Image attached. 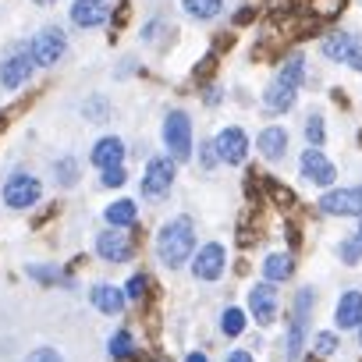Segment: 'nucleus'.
Listing matches in <instances>:
<instances>
[{
    "label": "nucleus",
    "instance_id": "1",
    "mask_svg": "<svg viewBox=\"0 0 362 362\" xmlns=\"http://www.w3.org/2000/svg\"><path fill=\"white\" fill-rule=\"evenodd\" d=\"M192 249H196V228L189 217H177V221L163 224V231L156 235V256L170 270L185 263L192 256Z\"/></svg>",
    "mask_w": 362,
    "mask_h": 362
},
{
    "label": "nucleus",
    "instance_id": "2",
    "mask_svg": "<svg viewBox=\"0 0 362 362\" xmlns=\"http://www.w3.org/2000/svg\"><path fill=\"white\" fill-rule=\"evenodd\" d=\"M163 142L170 149L174 160H189L192 156V121L189 114H181V110H170L167 121H163Z\"/></svg>",
    "mask_w": 362,
    "mask_h": 362
},
{
    "label": "nucleus",
    "instance_id": "3",
    "mask_svg": "<svg viewBox=\"0 0 362 362\" xmlns=\"http://www.w3.org/2000/svg\"><path fill=\"white\" fill-rule=\"evenodd\" d=\"M40 196H43V185L33 174H11L8 185H4V203L11 210H29V206L40 203Z\"/></svg>",
    "mask_w": 362,
    "mask_h": 362
},
{
    "label": "nucleus",
    "instance_id": "4",
    "mask_svg": "<svg viewBox=\"0 0 362 362\" xmlns=\"http://www.w3.org/2000/svg\"><path fill=\"white\" fill-rule=\"evenodd\" d=\"M316 302L313 288H302L298 298H295V320H291V330H288V344H284V355L288 358H298L302 351V341H305V320H309V305Z\"/></svg>",
    "mask_w": 362,
    "mask_h": 362
},
{
    "label": "nucleus",
    "instance_id": "5",
    "mask_svg": "<svg viewBox=\"0 0 362 362\" xmlns=\"http://www.w3.org/2000/svg\"><path fill=\"white\" fill-rule=\"evenodd\" d=\"M316 206L323 214H334V217H362V185H355V189H334Z\"/></svg>",
    "mask_w": 362,
    "mask_h": 362
},
{
    "label": "nucleus",
    "instance_id": "6",
    "mask_svg": "<svg viewBox=\"0 0 362 362\" xmlns=\"http://www.w3.org/2000/svg\"><path fill=\"white\" fill-rule=\"evenodd\" d=\"M170 185H174V163L167 156L149 160V167L142 174V196H163V192H170Z\"/></svg>",
    "mask_w": 362,
    "mask_h": 362
},
{
    "label": "nucleus",
    "instance_id": "7",
    "mask_svg": "<svg viewBox=\"0 0 362 362\" xmlns=\"http://www.w3.org/2000/svg\"><path fill=\"white\" fill-rule=\"evenodd\" d=\"M64 47H68V43H64V33H61V29H43V33L33 40V50H29V54H33L36 64H57V61L64 57Z\"/></svg>",
    "mask_w": 362,
    "mask_h": 362
},
{
    "label": "nucleus",
    "instance_id": "8",
    "mask_svg": "<svg viewBox=\"0 0 362 362\" xmlns=\"http://www.w3.org/2000/svg\"><path fill=\"white\" fill-rule=\"evenodd\" d=\"M224 263H228L224 245L210 242V245L199 249V256H196V263H192V274H196V281H217V277L224 274Z\"/></svg>",
    "mask_w": 362,
    "mask_h": 362
},
{
    "label": "nucleus",
    "instance_id": "9",
    "mask_svg": "<svg viewBox=\"0 0 362 362\" xmlns=\"http://www.w3.org/2000/svg\"><path fill=\"white\" fill-rule=\"evenodd\" d=\"M214 149H217V156H221L224 163H242L245 153H249V139H245L242 128H224V132L217 135Z\"/></svg>",
    "mask_w": 362,
    "mask_h": 362
},
{
    "label": "nucleus",
    "instance_id": "10",
    "mask_svg": "<svg viewBox=\"0 0 362 362\" xmlns=\"http://www.w3.org/2000/svg\"><path fill=\"white\" fill-rule=\"evenodd\" d=\"M249 309H252V316H256L259 323H274V320H277V291H274L270 281H267V284H256V288L249 291Z\"/></svg>",
    "mask_w": 362,
    "mask_h": 362
},
{
    "label": "nucleus",
    "instance_id": "11",
    "mask_svg": "<svg viewBox=\"0 0 362 362\" xmlns=\"http://www.w3.org/2000/svg\"><path fill=\"white\" fill-rule=\"evenodd\" d=\"M110 18V8H107V0H75V8H71V22L78 29H96Z\"/></svg>",
    "mask_w": 362,
    "mask_h": 362
},
{
    "label": "nucleus",
    "instance_id": "12",
    "mask_svg": "<svg viewBox=\"0 0 362 362\" xmlns=\"http://www.w3.org/2000/svg\"><path fill=\"white\" fill-rule=\"evenodd\" d=\"M302 174L313 181V185H330V181L337 177L334 163H330L320 149H305V153H302Z\"/></svg>",
    "mask_w": 362,
    "mask_h": 362
},
{
    "label": "nucleus",
    "instance_id": "13",
    "mask_svg": "<svg viewBox=\"0 0 362 362\" xmlns=\"http://www.w3.org/2000/svg\"><path fill=\"white\" fill-rule=\"evenodd\" d=\"M33 54H15V57H8L4 64H0V86L4 89H18L25 78H29V71H33Z\"/></svg>",
    "mask_w": 362,
    "mask_h": 362
},
{
    "label": "nucleus",
    "instance_id": "14",
    "mask_svg": "<svg viewBox=\"0 0 362 362\" xmlns=\"http://www.w3.org/2000/svg\"><path fill=\"white\" fill-rule=\"evenodd\" d=\"M96 252H100L107 263H128V256H132V242H128V235H114V231H107V235L96 238Z\"/></svg>",
    "mask_w": 362,
    "mask_h": 362
},
{
    "label": "nucleus",
    "instance_id": "15",
    "mask_svg": "<svg viewBox=\"0 0 362 362\" xmlns=\"http://www.w3.org/2000/svg\"><path fill=\"white\" fill-rule=\"evenodd\" d=\"M334 316H337V327H341V330L362 327V291H344Z\"/></svg>",
    "mask_w": 362,
    "mask_h": 362
},
{
    "label": "nucleus",
    "instance_id": "16",
    "mask_svg": "<svg viewBox=\"0 0 362 362\" xmlns=\"http://www.w3.org/2000/svg\"><path fill=\"white\" fill-rule=\"evenodd\" d=\"M124 160V142L121 139H100L96 149H93V163L100 170H110V167H121Z\"/></svg>",
    "mask_w": 362,
    "mask_h": 362
},
{
    "label": "nucleus",
    "instance_id": "17",
    "mask_svg": "<svg viewBox=\"0 0 362 362\" xmlns=\"http://www.w3.org/2000/svg\"><path fill=\"white\" fill-rule=\"evenodd\" d=\"M89 295H93V305H96L100 313H110V316L121 313V309H124V298H128V295H124L121 288H114V284H96Z\"/></svg>",
    "mask_w": 362,
    "mask_h": 362
},
{
    "label": "nucleus",
    "instance_id": "18",
    "mask_svg": "<svg viewBox=\"0 0 362 362\" xmlns=\"http://www.w3.org/2000/svg\"><path fill=\"white\" fill-rule=\"evenodd\" d=\"M355 47H358V40H355L351 33H334V36H327V40H323V47H320V50H323V57H330V61H341V64H344V61L351 57V50H355Z\"/></svg>",
    "mask_w": 362,
    "mask_h": 362
},
{
    "label": "nucleus",
    "instance_id": "19",
    "mask_svg": "<svg viewBox=\"0 0 362 362\" xmlns=\"http://www.w3.org/2000/svg\"><path fill=\"white\" fill-rule=\"evenodd\" d=\"M256 146H259V153L267 160H281L284 149H288V132L284 128H263L259 139H256Z\"/></svg>",
    "mask_w": 362,
    "mask_h": 362
},
{
    "label": "nucleus",
    "instance_id": "20",
    "mask_svg": "<svg viewBox=\"0 0 362 362\" xmlns=\"http://www.w3.org/2000/svg\"><path fill=\"white\" fill-rule=\"evenodd\" d=\"M291 103H295V89H291V86H284V82L267 86V93H263V107H267L270 114H284V110H291Z\"/></svg>",
    "mask_w": 362,
    "mask_h": 362
},
{
    "label": "nucleus",
    "instance_id": "21",
    "mask_svg": "<svg viewBox=\"0 0 362 362\" xmlns=\"http://www.w3.org/2000/svg\"><path fill=\"white\" fill-rule=\"evenodd\" d=\"M107 224H114V228H132L135 224V217H139V210H135V203L132 199H117L114 206H107Z\"/></svg>",
    "mask_w": 362,
    "mask_h": 362
},
{
    "label": "nucleus",
    "instance_id": "22",
    "mask_svg": "<svg viewBox=\"0 0 362 362\" xmlns=\"http://www.w3.org/2000/svg\"><path fill=\"white\" fill-rule=\"evenodd\" d=\"M291 270H295L291 256H281V252H274V256L263 263V277H267L270 284H277V281H288V277H291Z\"/></svg>",
    "mask_w": 362,
    "mask_h": 362
},
{
    "label": "nucleus",
    "instance_id": "23",
    "mask_svg": "<svg viewBox=\"0 0 362 362\" xmlns=\"http://www.w3.org/2000/svg\"><path fill=\"white\" fill-rule=\"evenodd\" d=\"M221 8H224V0H185V11L192 15V18H217L221 15Z\"/></svg>",
    "mask_w": 362,
    "mask_h": 362
},
{
    "label": "nucleus",
    "instance_id": "24",
    "mask_svg": "<svg viewBox=\"0 0 362 362\" xmlns=\"http://www.w3.org/2000/svg\"><path fill=\"white\" fill-rule=\"evenodd\" d=\"M302 57L295 54V57H288L284 61V68H281V75H277V82H284V86H291V89H298L302 86Z\"/></svg>",
    "mask_w": 362,
    "mask_h": 362
},
{
    "label": "nucleus",
    "instance_id": "25",
    "mask_svg": "<svg viewBox=\"0 0 362 362\" xmlns=\"http://www.w3.org/2000/svg\"><path fill=\"white\" fill-rule=\"evenodd\" d=\"M110 355H114V358H132V355H135V341H132L128 330H117V334L110 337Z\"/></svg>",
    "mask_w": 362,
    "mask_h": 362
},
{
    "label": "nucleus",
    "instance_id": "26",
    "mask_svg": "<svg viewBox=\"0 0 362 362\" xmlns=\"http://www.w3.org/2000/svg\"><path fill=\"white\" fill-rule=\"evenodd\" d=\"M221 330H224L228 337H238V334L245 330V313H242V309H228L224 320H221Z\"/></svg>",
    "mask_w": 362,
    "mask_h": 362
},
{
    "label": "nucleus",
    "instance_id": "27",
    "mask_svg": "<svg viewBox=\"0 0 362 362\" xmlns=\"http://www.w3.org/2000/svg\"><path fill=\"white\" fill-rule=\"evenodd\" d=\"M29 277H36V281H47V284H71L61 270H47V267H29Z\"/></svg>",
    "mask_w": 362,
    "mask_h": 362
},
{
    "label": "nucleus",
    "instance_id": "28",
    "mask_svg": "<svg viewBox=\"0 0 362 362\" xmlns=\"http://www.w3.org/2000/svg\"><path fill=\"white\" fill-rule=\"evenodd\" d=\"M305 139L313 142V149L323 146V117H309L305 121Z\"/></svg>",
    "mask_w": 362,
    "mask_h": 362
},
{
    "label": "nucleus",
    "instance_id": "29",
    "mask_svg": "<svg viewBox=\"0 0 362 362\" xmlns=\"http://www.w3.org/2000/svg\"><path fill=\"white\" fill-rule=\"evenodd\" d=\"M146 288H149V281H146V277H142V274H135V277H132V281H128V288H124V295H128V298H135V302H139V298H146Z\"/></svg>",
    "mask_w": 362,
    "mask_h": 362
},
{
    "label": "nucleus",
    "instance_id": "30",
    "mask_svg": "<svg viewBox=\"0 0 362 362\" xmlns=\"http://www.w3.org/2000/svg\"><path fill=\"white\" fill-rule=\"evenodd\" d=\"M103 185L107 189H117V185H124V181H128V174H124V167H110V170H103Z\"/></svg>",
    "mask_w": 362,
    "mask_h": 362
},
{
    "label": "nucleus",
    "instance_id": "31",
    "mask_svg": "<svg viewBox=\"0 0 362 362\" xmlns=\"http://www.w3.org/2000/svg\"><path fill=\"white\" fill-rule=\"evenodd\" d=\"M358 256H362V238H351V242L341 245V259L344 263H358Z\"/></svg>",
    "mask_w": 362,
    "mask_h": 362
},
{
    "label": "nucleus",
    "instance_id": "32",
    "mask_svg": "<svg viewBox=\"0 0 362 362\" xmlns=\"http://www.w3.org/2000/svg\"><path fill=\"white\" fill-rule=\"evenodd\" d=\"M25 362H64L54 348H36L33 355H25Z\"/></svg>",
    "mask_w": 362,
    "mask_h": 362
},
{
    "label": "nucleus",
    "instance_id": "33",
    "mask_svg": "<svg viewBox=\"0 0 362 362\" xmlns=\"http://www.w3.org/2000/svg\"><path fill=\"white\" fill-rule=\"evenodd\" d=\"M334 348H337V337L334 334H316V351L320 355H330Z\"/></svg>",
    "mask_w": 362,
    "mask_h": 362
},
{
    "label": "nucleus",
    "instance_id": "34",
    "mask_svg": "<svg viewBox=\"0 0 362 362\" xmlns=\"http://www.w3.org/2000/svg\"><path fill=\"white\" fill-rule=\"evenodd\" d=\"M57 174H61V185H75V163L71 160H61L57 163Z\"/></svg>",
    "mask_w": 362,
    "mask_h": 362
},
{
    "label": "nucleus",
    "instance_id": "35",
    "mask_svg": "<svg viewBox=\"0 0 362 362\" xmlns=\"http://www.w3.org/2000/svg\"><path fill=\"white\" fill-rule=\"evenodd\" d=\"M344 64H351V68H355V71H362V43H358V47H355V50H351V57H348V61H344Z\"/></svg>",
    "mask_w": 362,
    "mask_h": 362
},
{
    "label": "nucleus",
    "instance_id": "36",
    "mask_svg": "<svg viewBox=\"0 0 362 362\" xmlns=\"http://www.w3.org/2000/svg\"><path fill=\"white\" fill-rule=\"evenodd\" d=\"M228 362H252V355H249V351H231Z\"/></svg>",
    "mask_w": 362,
    "mask_h": 362
},
{
    "label": "nucleus",
    "instance_id": "37",
    "mask_svg": "<svg viewBox=\"0 0 362 362\" xmlns=\"http://www.w3.org/2000/svg\"><path fill=\"white\" fill-rule=\"evenodd\" d=\"M185 362H210V358H206V355H203V351H192V355H189V358H185Z\"/></svg>",
    "mask_w": 362,
    "mask_h": 362
},
{
    "label": "nucleus",
    "instance_id": "38",
    "mask_svg": "<svg viewBox=\"0 0 362 362\" xmlns=\"http://www.w3.org/2000/svg\"><path fill=\"white\" fill-rule=\"evenodd\" d=\"M36 4H43V8H50V4H54V0H36Z\"/></svg>",
    "mask_w": 362,
    "mask_h": 362
},
{
    "label": "nucleus",
    "instance_id": "39",
    "mask_svg": "<svg viewBox=\"0 0 362 362\" xmlns=\"http://www.w3.org/2000/svg\"><path fill=\"white\" fill-rule=\"evenodd\" d=\"M4 121H8V117H4V114H0V128H4Z\"/></svg>",
    "mask_w": 362,
    "mask_h": 362
},
{
    "label": "nucleus",
    "instance_id": "40",
    "mask_svg": "<svg viewBox=\"0 0 362 362\" xmlns=\"http://www.w3.org/2000/svg\"><path fill=\"white\" fill-rule=\"evenodd\" d=\"M358 344H362V327H358Z\"/></svg>",
    "mask_w": 362,
    "mask_h": 362
},
{
    "label": "nucleus",
    "instance_id": "41",
    "mask_svg": "<svg viewBox=\"0 0 362 362\" xmlns=\"http://www.w3.org/2000/svg\"><path fill=\"white\" fill-rule=\"evenodd\" d=\"M358 238H362V231H358Z\"/></svg>",
    "mask_w": 362,
    "mask_h": 362
}]
</instances>
